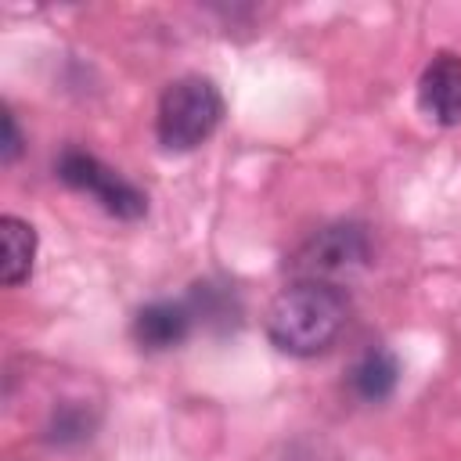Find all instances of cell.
<instances>
[{
  "instance_id": "cell-1",
  "label": "cell",
  "mask_w": 461,
  "mask_h": 461,
  "mask_svg": "<svg viewBox=\"0 0 461 461\" xmlns=\"http://www.w3.org/2000/svg\"><path fill=\"white\" fill-rule=\"evenodd\" d=\"M349 321V303L339 285L299 277L285 285L267 306V335L281 353H324Z\"/></svg>"
},
{
  "instance_id": "cell-2",
  "label": "cell",
  "mask_w": 461,
  "mask_h": 461,
  "mask_svg": "<svg viewBox=\"0 0 461 461\" xmlns=\"http://www.w3.org/2000/svg\"><path fill=\"white\" fill-rule=\"evenodd\" d=\"M220 119H223V97H220L216 83L205 76H180L158 97L155 133H158L162 148L191 151L212 137Z\"/></svg>"
},
{
  "instance_id": "cell-3",
  "label": "cell",
  "mask_w": 461,
  "mask_h": 461,
  "mask_svg": "<svg viewBox=\"0 0 461 461\" xmlns=\"http://www.w3.org/2000/svg\"><path fill=\"white\" fill-rule=\"evenodd\" d=\"M58 176L76 187V191H86L101 202V209H108L112 216L119 220H140L148 212V198L140 187H133L130 180H122L115 169H108L101 158H94L90 151H79V148H68L61 151L58 158Z\"/></svg>"
},
{
  "instance_id": "cell-4",
  "label": "cell",
  "mask_w": 461,
  "mask_h": 461,
  "mask_svg": "<svg viewBox=\"0 0 461 461\" xmlns=\"http://www.w3.org/2000/svg\"><path fill=\"white\" fill-rule=\"evenodd\" d=\"M367 259V238L360 227L353 223H339V227H324L321 234H313L292 259V267L299 270V277L310 281H328L331 274H342L349 267H360Z\"/></svg>"
},
{
  "instance_id": "cell-5",
  "label": "cell",
  "mask_w": 461,
  "mask_h": 461,
  "mask_svg": "<svg viewBox=\"0 0 461 461\" xmlns=\"http://www.w3.org/2000/svg\"><path fill=\"white\" fill-rule=\"evenodd\" d=\"M418 104L439 126L461 122V58L457 54L443 50L425 65L418 79Z\"/></svg>"
},
{
  "instance_id": "cell-6",
  "label": "cell",
  "mask_w": 461,
  "mask_h": 461,
  "mask_svg": "<svg viewBox=\"0 0 461 461\" xmlns=\"http://www.w3.org/2000/svg\"><path fill=\"white\" fill-rule=\"evenodd\" d=\"M191 306L184 303H169V299H158V303H148L137 310L133 317V339L137 346L144 349H169L176 342L187 339L191 331Z\"/></svg>"
},
{
  "instance_id": "cell-7",
  "label": "cell",
  "mask_w": 461,
  "mask_h": 461,
  "mask_svg": "<svg viewBox=\"0 0 461 461\" xmlns=\"http://www.w3.org/2000/svg\"><path fill=\"white\" fill-rule=\"evenodd\" d=\"M32 259H36V230L32 223L18 220V216H4L0 220V277L7 288L22 285L32 274Z\"/></svg>"
},
{
  "instance_id": "cell-8",
  "label": "cell",
  "mask_w": 461,
  "mask_h": 461,
  "mask_svg": "<svg viewBox=\"0 0 461 461\" xmlns=\"http://www.w3.org/2000/svg\"><path fill=\"white\" fill-rule=\"evenodd\" d=\"M396 378H400V364H396V357H393L385 346H371V349L357 360V367H353V375H349L357 396H360V400H371V403L385 400V396L396 389Z\"/></svg>"
},
{
  "instance_id": "cell-9",
  "label": "cell",
  "mask_w": 461,
  "mask_h": 461,
  "mask_svg": "<svg viewBox=\"0 0 461 461\" xmlns=\"http://www.w3.org/2000/svg\"><path fill=\"white\" fill-rule=\"evenodd\" d=\"M0 122H4L0 158H4V162H14V158H18V151H22V133H18V122H14V115H11V112H4V115H0Z\"/></svg>"
}]
</instances>
